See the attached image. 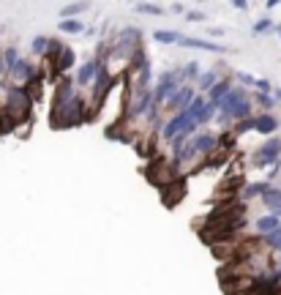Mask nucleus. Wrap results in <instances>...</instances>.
<instances>
[{"label": "nucleus", "mask_w": 281, "mask_h": 295, "mask_svg": "<svg viewBox=\"0 0 281 295\" xmlns=\"http://www.w3.org/2000/svg\"><path fill=\"white\" fill-rule=\"evenodd\" d=\"M30 104L33 96L19 85L6 87V101H3V112H0V131H11V126H19L30 115Z\"/></svg>", "instance_id": "obj_1"}, {"label": "nucleus", "mask_w": 281, "mask_h": 295, "mask_svg": "<svg viewBox=\"0 0 281 295\" xmlns=\"http://www.w3.org/2000/svg\"><path fill=\"white\" fill-rule=\"evenodd\" d=\"M90 109H87V101L82 96H74L68 104H63L60 109H52V126L55 129H68V126H79L87 121Z\"/></svg>", "instance_id": "obj_2"}, {"label": "nucleus", "mask_w": 281, "mask_h": 295, "mask_svg": "<svg viewBox=\"0 0 281 295\" xmlns=\"http://www.w3.org/2000/svg\"><path fill=\"white\" fill-rule=\"evenodd\" d=\"M148 178L153 180L158 189H167L170 183L180 180V172H178V167L172 164V158H156L148 170Z\"/></svg>", "instance_id": "obj_3"}, {"label": "nucleus", "mask_w": 281, "mask_h": 295, "mask_svg": "<svg viewBox=\"0 0 281 295\" xmlns=\"http://www.w3.org/2000/svg\"><path fill=\"white\" fill-rule=\"evenodd\" d=\"M278 156H281V137H273V140L265 142L262 148H256L251 162H254V167H276Z\"/></svg>", "instance_id": "obj_4"}, {"label": "nucleus", "mask_w": 281, "mask_h": 295, "mask_svg": "<svg viewBox=\"0 0 281 295\" xmlns=\"http://www.w3.org/2000/svg\"><path fill=\"white\" fill-rule=\"evenodd\" d=\"M194 96H197V90L191 85H180L178 90H175L172 96H170V101H167V109L175 115V112H183V109H189L191 107V101H194Z\"/></svg>", "instance_id": "obj_5"}, {"label": "nucleus", "mask_w": 281, "mask_h": 295, "mask_svg": "<svg viewBox=\"0 0 281 295\" xmlns=\"http://www.w3.org/2000/svg\"><path fill=\"white\" fill-rule=\"evenodd\" d=\"M38 74H41V71H38V69H36V63H30L28 58H22V60L17 63V66H14V69L9 71V77H11L19 87H28V85L33 82V79H36Z\"/></svg>", "instance_id": "obj_6"}, {"label": "nucleus", "mask_w": 281, "mask_h": 295, "mask_svg": "<svg viewBox=\"0 0 281 295\" xmlns=\"http://www.w3.org/2000/svg\"><path fill=\"white\" fill-rule=\"evenodd\" d=\"M101 69H104V60H101V58H93V60L82 63L79 71H77V77H74L77 87H90V85L96 82V77H99Z\"/></svg>", "instance_id": "obj_7"}, {"label": "nucleus", "mask_w": 281, "mask_h": 295, "mask_svg": "<svg viewBox=\"0 0 281 295\" xmlns=\"http://www.w3.org/2000/svg\"><path fill=\"white\" fill-rule=\"evenodd\" d=\"M74 87H77V82H74V79H71L68 74H66V77H60V79H58V85H55L52 109H60L63 104H68V101L77 96V90H74Z\"/></svg>", "instance_id": "obj_8"}, {"label": "nucleus", "mask_w": 281, "mask_h": 295, "mask_svg": "<svg viewBox=\"0 0 281 295\" xmlns=\"http://www.w3.org/2000/svg\"><path fill=\"white\" fill-rule=\"evenodd\" d=\"M150 107H153V90H148V93H142V96H134L131 104H126V118H128V121L145 118Z\"/></svg>", "instance_id": "obj_9"}, {"label": "nucleus", "mask_w": 281, "mask_h": 295, "mask_svg": "<svg viewBox=\"0 0 281 295\" xmlns=\"http://www.w3.org/2000/svg\"><path fill=\"white\" fill-rule=\"evenodd\" d=\"M178 47H186V50H205V52H227L224 44L207 41V38H194V36H180Z\"/></svg>", "instance_id": "obj_10"}, {"label": "nucleus", "mask_w": 281, "mask_h": 295, "mask_svg": "<svg viewBox=\"0 0 281 295\" xmlns=\"http://www.w3.org/2000/svg\"><path fill=\"white\" fill-rule=\"evenodd\" d=\"M219 145H221V140L216 137V134H210V131H202V134L194 137V148H197L199 156H216Z\"/></svg>", "instance_id": "obj_11"}, {"label": "nucleus", "mask_w": 281, "mask_h": 295, "mask_svg": "<svg viewBox=\"0 0 281 295\" xmlns=\"http://www.w3.org/2000/svg\"><path fill=\"white\" fill-rule=\"evenodd\" d=\"M243 99H248V93L243 90V87H240V85H235V87H232V90L227 93V96H224V99L219 101V112L221 115H229L232 118V109H235L238 104H240V101H243Z\"/></svg>", "instance_id": "obj_12"}, {"label": "nucleus", "mask_w": 281, "mask_h": 295, "mask_svg": "<svg viewBox=\"0 0 281 295\" xmlns=\"http://www.w3.org/2000/svg\"><path fill=\"white\" fill-rule=\"evenodd\" d=\"M164 191V205L167 208H172L175 205V200H183V194H186V186H183V180H175V183H170L167 189H161Z\"/></svg>", "instance_id": "obj_13"}, {"label": "nucleus", "mask_w": 281, "mask_h": 295, "mask_svg": "<svg viewBox=\"0 0 281 295\" xmlns=\"http://www.w3.org/2000/svg\"><path fill=\"white\" fill-rule=\"evenodd\" d=\"M276 129H278V118H273L270 112L254 118V131H260V134H273Z\"/></svg>", "instance_id": "obj_14"}, {"label": "nucleus", "mask_w": 281, "mask_h": 295, "mask_svg": "<svg viewBox=\"0 0 281 295\" xmlns=\"http://www.w3.org/2000/svg\"><path fill=\"white\" fill-rule=\"evenodd\" d=\"M232 87H235V85H232V79H229V77L219 79V82H216V85L210 87V93H207V101H216V104H219V101H221L229 90H232Z\"/></svg>", "instance_id": "obj_15"}, {"label": "nucleus", "mask_w": 281, "mask_h": 295, "mask_svg": "<svg viewBox=\"0 0 281 295\" xmlns=\"http://www.w3.org/2000/svg\"><path fill=\"white\" fill-rule=\"evenodd\" d=\"M278 227H281V216H276V213H268V216H260V219H256V230H260L262 235L276 233Z\"/></svg>", "instance_id": "obj_16"}, {"label": "nucleus", "mask_w": 281, "mask_h": 295, "mask_svg": "<svg viewBox=\"0 0 281 295\" xmlns=\"http://www.w3.org/2000/svg\"><path fill=\"white\" fill-rule=\"evenodd\" d=\"M262 202L270 208V213H276V216H281V189H268L262 194Z\"/></svg>", "instance_id": "obj_17"}, {"label": "nucleus", "mask_w": 281, "mask_h": 295, "mask_svg": "<svg viewBox=\"0 0 281 295\" xmlns=\"http://www.w3.org/2000/svg\"><path fill=\"white\" fill-rule=\"evenodd\" d=\"M268 189H270V183H268V180L248 183V186H243V191H240V197H243V200H251V197H262Z\"/></svg>", "instance_id": "obj_18"}, {"label": "nucleus", "mask_w": 281, "mask_h": 295, "mask_svg": "<svg viewBox=\"0 0 281 295\" xmlns=\"http://www.w3.org/2000/svg\"><path fill=\"white\" fill-rule=\"evenodd\" d=\"M216 115H219V104H216V101H205V107L199 109V115H197V126L210 123Z\"/></svg>", "instance_id": "obj_19"}, {"label": "nucleus", "mask_w": 281, "mask_h": 295, "mask_svg": "<svg viewBox=\"0 0 281 295\" xmlns=\"http://www.w3.org/2000/svg\"><path fill=\"white\" fill-rule=\"evenodd\" d=\"M219 82V71L216 69H210V71H202V74H199V79H197V85H199V93L202 90H207L210 93V87Z\"/></svg>", "instance_id": "obj_20"}, {"label": "nucleus", "mask_w": 281, "mask_h": 295, "mask_svg": "<svg viewBox=\"0 0 281 295\" xmlns=\"http://www.w3.org/2000/svg\"><path fill=\"white\" fill-rule=\"evenodd\" d=\"M246 118H251V99H243L235 109H232V121H235V123L246 121Z\"/></svg>", "instance_id": "obj_21"}, {"label": "nucleus", "mask_w": 281, "mask_h": 295, "mask_svg": "<svg viewBox=\"0 0 281 295\" xmlns=\"http://www.w3.org/2000/svg\"><path fill=\"white\" fill-rule=\"evenodd\" d=\"M19 60H22V58H19V50H17V47H6V50H3V63H6V74H9V71H11L14 66H17Z\"/></svg>", "instance_id": "obj_22"}, {"label": "nucleus", "mask_w": 281, "mask_h": 295, "mask_svg": "<svg viewBox=\"0 0 281 295\" xmlns=\"http://www.w3.org/2000/svg\"><path fill=\"white\" fill-rule=\"evenodd\" d=\"M58 30H60V33H85V25L79 19H60Z\"/></svg>", "instance_id": "obj_23"}, {"label": "nucleus", "mask_w": 281, "mask_h": 295, "mask_svg": "<svg viewBox=\"0 0 281 295\" xmlns=\"http://www.w3.org/2000/svg\"><path fill=\"white\" fill-rule=\"evenodd\" d=\"M153 38H156L158 44H178L180 41V33H178V30H156Z\"/></svg>", "instance_id": "obj_24"}, {"label": "nucleus", "mask_w": 281, "mask_h": 295, "mask_svg": "<svg viewBox=\"0 0 281 295\" xmlns=\"http://www.w3.org/2000/svg\"><path fill=\"white\" fill-rule=\"evenodd\" d=\"M46 47H50V38H46V36H36L33 44H30V50H33V55H41V58H44Z\"/></svg>", "instance_id": "obj_25"}, {"label": "nucleus", "mask_w": 281, "mask_h": 295, "mask_svg": "<svg viewBox=\"0 0 281 295\" xmlns=\"http://www.w3.org/2000/svg\"><path fill=\"white\" fill-rule=\"evenodd\" d=\"M82 11H87V3H71L60 14H63V19H74V14H82Z\"/></svg>", "instance_id": "obj_26"}, {"label": "nucleus", "mask_w": 281, "mask_h": 295, "mask_svg": "<svg viewBox=\"0 0 281 295\" xmlns=\"http://www.w3.org/2000/svg\"><path fill=\"white\" fill-rule=\"evenodd\" d=\"M199 74H202L199 63H189V66H183V82H189V79H199Z\"/></svg>", "instance_id": "obj_27"}, {"label": "nucleus", "mask_w": 281, "mask_h": 295, "mask_svg": "<svg viewBox=\"0 0 281 295\" xmlns=\"http://www.w3.org/2000/svg\"><path fill=\"white\" fill-rule=\"evenodd\" d=\"M254 101H256V104H260L262 109H265V112L276 107V99H273V96H268V93H256V96H254Z\"/></svg>", "instance_id": "obj_28"}, {"label": "nucleus", "mask_w": 281, "mask_h": 295, "mask_svg": "<svg viewBox=\"0 0 281 295\" xmlns=\"http://www.w3.org/2000/svg\"><path fill=\"white\" fill-rule=\"evenodd\" d=\"M262 241L270 246V249H276V252H281V227L276 230V233H270V235H262Z\"/></svg>", "instance_id": "obj_29"}, {"label": "nucleus", "mask_w": 281, "mask_h": 295, "mask_svg": "<svg viewBox=\"0 0 281 295\" xmlns=\"http://www.w3.org/2000/svg\"><path fill=\"white\" fill-rule=\"evenodd\" d=\"M246 131H254V118H246V121L235 123V129H232L235 137H240V134H246Z\"/></svg>", "instance_id": "obj_30"}, {"label": "nucleus", "mask_w": 281, "mask_h": 295, "mask_svg": "<svg viewBox=\"0 0 281 295\" xmlns=\"http://www.w3.org/2000/svg\"><path fill=\"white\" fill-rule=\"evenodd\" d=\"M134 9L139 14H150V17H158V14H161V6H153V3H136Z\"/></svg>", "instance_id": "obj_31"}, {"label": "nucleus", "mask_w": 281, "mask_h": 295, "mask_svg": "<svg viewBox=\"0 0 281 295\" xmlns=\"http://www.w3.org/2000/svg\"><path fill=\"white\" fill-rule=\"evenodd\" d=\"M268 30H273V19H270V17H262V19L254 25V33H268Z\"/></svg>", "instance_id": "obj_32"}, {"label": "nucleus", "mask_w": 281, "mask_h": 295, "mask_svg": "<svg viewBox=\"0 0 281 295\" xmlns=\"http://www.w3.org/2000/svg\"><path fill=\"white\" fill-rule=\"evenodd\" d=\"M235 79H238V82L240 85H256V77H251V74H246V71H238V74H235Z\"/></svg>", "instance_id": "obj_33"}, {"label": "nucleus", "mask_w": 281, "mask_h": 295, "mask_svg": "<svg viewBox=\"0 0 281 295\" xmlns=\"http://www.w3.org/2000/svg\"><path fill=\"white\" fill-rule=\"evenodd\" d=\"M254 87H256V93H268V96H270V90H273V85L268 82V79H256Z\"/></svg>", "instance_id": "obj_34"}, {"label": "nucleus", "mask_w": 281, "mask_h": 295, "mask_svg": "<svg viewBox=\"0 0 281 295\" xmlns=\"http://www.w3.org/2000/svg\"><path fill=\"white\" fill-rule=\"evenodd\" d=\"M186 19H189V22H202L205 17H202V14H197V11H191V14H189Z\"/></svg>", "instance_id": "obj_35"}, {"label": "nucleus", "mask_w": 281, "mask_h": 295, "mask_svg": "<svg viewBox=\"0 0 281 295\" xmlns=\"http://www.w3.org/2000/svg\"><path fill=\"white\" fill-rule=\"evenodd\" d=\"M232 6H235L238 11H246V9H248V3H246V0H235V3H232Z\"/></svg>", "instance_id": "obj_36"}, {"label": "nucleus", "mask_w": 281, "mask_h": 295, "mask_svg": "<svg viewBox=\"0 0 281 295\" xmlns=\"http://www.w3.org/2000/svg\"><path fill=\"white\" fill-rule=\"evenodd\" d=\"M0 74H6V63H3V50H0Z\"/></svg>", "instance_id": "obj_37"}, {"label": "nucleus", "mask_w": 281, "mask_h": 295, "mask_svg": "<svg viewBox=\"0 0 281 295\" xmlns=\"http://www.w3.org/2000/svg\"><path fill=\"white\" fill-rule=\"evenodd\" d=\"M276 99H281V87H276Z\"/></svg>", "instance_id": "obj_38"}, {"label": "nucleus", "mask_w": 281, "mask_h": 295, "mask_svg": "<svg viewBox=\"0 0 281 295\" xmlns=\"http://www.w3.org/2000/svg\"><path fill=\"white\" fill-rule=\"evenodd\" d=\"M276 30H278V36H281V25H278V28H276Z\"/></svg>", "instance_id": "obj_39"}]
</instances>
